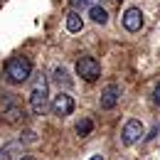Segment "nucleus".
<instances>
[{
  "instance_id": "5",
  "label": "nucleus",
  "mask_w": 160,
  "mask_h": 160,
  "mask_svg": "<svg viewBox=\"0 0 160 160\" xmlns=\"http://www.w3.org/2000/svg\"><path fill=\"white\" fill-rule=\"evenodd\" d=\"M143 136V123L138 118H131L126 121V126H123V131H121V143L123 145H136Z\"/></svg>"
},
{
  "instance_id": "3",
  "label": "nucleus",
  "mask_w": 160,
  "mask_h": 160,
  "mask_svg": "<svg viewBox=\"0 0 160 160\" xmlns=\"http://www.w3.org/2000/svg\"><path fill=\"white\" fill-rule=\"evenodd\" d=\"M77 74H79L84 81H96L101 77V64L94 57H81L79 62H77Z\"/></svg>"
},
{
  "instance_id": "19",
  "label": "nucleus",
  "mask_w": 160,
  "mask_h": 160,
  "mask_svg": "<svg viewBox=\"0 0 160 160\" xmlns=\"http://www.w3.org/2000/svg\"><path fill=\"white\" fill-rule=\"evenodd\" d=\"M108 2H111V5H118V2H123V0H108Z\"/></svg>"
},
{
  "instance_id": "8",
  "label": "nucleus",
  "mask_w": 160,
  "mask_h": 160,
  "mask_svg": "<svg viewBox=\"0 0 160 160\" xmlns=\"http://www.w3.org/2000/svg\"><path fill=\"white\" fill-rule=\"evenodd\" d=\"M22 116H25V113H22V106L12 103V101L2 108V118L8 121V123H18V121H22Z\"/></svg>"
},
{
  "instance_id": "15",
  "label": "nucleus",
  "mask_w": 160,
  "mask_h": 160,
  "mask_svg": "<svg viewBox=\"0 0 160 160\" xmlns=\"http://www.w3.org/2000/svg\"><path fill=\"white\" fill-rule=\"evenodd\" d=\"M22 136H25V138H20V145H22V143H35V140H37L35 131H27V133H22Z\"/></svg>"
},
{
  "instance_id": "1",
  "label": "nucleus",
  "mask_w": 160,
  "mask_h": 160,
  "mask_svg": "<svg viewBox=\"0 0 160 160\" xmlns=\"http://www.w3.org/2000/svg\"><path fill=\"white\" fill-rule=\"evenodd\" d=\"M32 74V62L27 57H10L5 62V79L10 84H25Z\"/></svg>"
},
{
  "instance_id": "10",
  "label": "nucleus",
  "mask_w": 160,
  "mask_h": 160,
  "mask_svg": "<svg viewBox=\"0 0 160 160\" xmlns=\"http://www.w3.org/2000/svg\"><path fill=\"white\" fill-rule=\"evenodd\" d=\"M81 27H84V20H81L79 10H72L67 15V30L69 32H81Z\"/></svg>"
},
{
  "instance_id": "13",
  "label": "nucleus",
  "mask_w": 160,
  "mask_h": 160,
  "mask_svg": "<svg viewBox=\"0 0 160 160\" xmlns=\"http://www.w3.org/2000/svg\"><path fill=\"white\" fill-rule=\"evenodd\" d=\"M18 145H0V160H15Z\"/></svg>"
},
{
  "instance_id": "9",
  "label": "nucleus",
  "mask_w": 160,
  "mask_h": 160,
  "mask_svg": "<svg viewBox=\"0 0 160 160\" xmlns=\"http://www.w3.org/2000/svg\"><path fill=\"white\" fill-rule=\"evenodd\" d=\"M89 18L96 22V25H106V22H108V12H106L101 5H96V2H94V5L89 8Z\"/></svg>"
},
{
  "instance_id": "2",
  "label": "nucleus",
  "mask_w": 160,
  "mask_h": 160,
  "mask_svg": "<svg viewBox=\"0 0 160 160\" xmlns=\"http://www.w3.org/2000/svg\"><path fill=\"white\" fill-rule=\"evenodd\" d=\"M30 108H32L35 116H44L47 108H49V91H47V79L44 77H40L37 84L32 86V91H30Z\"/></svg>"
},
{
  "instance_id": "7",
  "label": "nucleus",
  "mask_w": 160,
  "mask_h": 160,
  "mask_svg": "<svg viewBox=\"0 0 160 160\" xmlns=\"http://www.w3.org/2000/svg\"><path fill=\"white\" fill-rule=\"evenodd\" d=\"M121 99V86L118 84H108L103 91H101V108L103 111H111Z\"/></svg>"
},
{
  "instance_id": "4",
  "label": "nucleus",
  "mask_w": 160,
  "mask_h": 160,
  "mask_svg": "<svg viewBox=\"0 0 160 160\" xmlns=\"http://www.w3.org/2000/svg\"><path fill=\"white\" fill-rule=\"evenodd\" d=\"M49 108H52V113H54V116H59V118L72 116V111H74V99H72L67 91H59V94L52 99Z\"/></svg>"
},
{
  "instance_id": "12",
  "label": "nucleus",
  "mask_w": 160,
  "mask_h": 160,
  "mask_svg": "<svg viewBox=\"0 0 160 160\" xmlns=\"http://www.w3.org/2000/svg\"><path fill=\"white\" fill-rule=\"evenodd\" d=\"M91 131H94V123L89 118H81L79 123H77V133H79L81 138H86V136H91Z\"/></svg>"
},
{
  "instance_id": "14",
  "label": "nucleus",
  "mask_w": 160,
  "mask_h": 160,
  "mask_svg": "<svg viewBox=\"0 0 160 160\" xmlns=\"http://www.w3.org/2000/svg\"><path fill=\"white\" fill-rule=\"evenodd\" d=\"M96 0H69V5H72V10H86V8H91Z\"/></svg>"
},
{
  "instance_id": "17",
  "label": "nucleus",
  "mask_w": 160,
  "mask_h": 160,
  "mask_svg": "<svg viewBox=\"0 0 160 160\" xmlns=\"http://www.w3.org/2000/svg\"><path fill=\"white\" fill-rule=\"evenodd\" d=\"M20 160H37V158H32V155H22Z\"/></svg>"
},
{
  "instance_id": "16",
  "label": "nucleus",
  "mask_w": 160,
  "mask_h": 160,
  "mask_svg": "<svg viewBox=\"0 0 160 160\" xmlns=\"http://www.w3.org/2000/svg\"><path fill=\"white\" fill-rule=\"evenodd\" d=\"M153 103H155V106H160V84L155 86V91H153Z\"/></svg>"
},
{
  "instance_id": "6",
  "label": "nucleus",
  "mask_w": 160,
  "mask_h": 160,
  "mask_svg": "<svg viewBox=\"0 0 160 160\" xmlns=\"http://www.w3.org/2000/svg\"><path fill=\"white\" fill-rule=\"evenodd\" d=\"M121 22H123V27L128 30V32H138L140 27H143V10L140 8H128L126 12H123V18H121Z\"/></svg>"
},
{
  "instance_id": "18",
  "label": "nucleus",
  "mask_w": 160,
  "mask_h": 160,
  "mask_svg": "<svg viewBox=\"0 0 160 160\" xmlns=\"http://www.w3.org/2000/svg\"><path fill=\"white\" fill-rule=\"evenodd\" d=\"M89 160H103V155H94V158H89Z\"/></svg>"
},
{
  "instance_id": "11",
  "label": "nucleus",
  "mask_w": 160,
  "mask_h": 160,
  "mask_svg": "<svg viewBox=\"0 0 160 160\" xmlns=\"http://www.w3.org/2000/svg\"><path fill=\"white\" fill-rule=\"evenodd\" d=\"M52 81H54V84H59V89H62V86H72L69 72H67L64 67H57V69L52 72Z\"/></svg>"
}]
</instances>
